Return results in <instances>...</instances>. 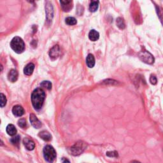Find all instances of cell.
Returning a JSON list of instances; mask_svg holds the SVG:
<instances>
[{
    "instance_id": "31",
    "label": "cell",
    "mask_w": 163,
    "mask_h": 163,
    "mask_svg": "<svg viewBox=\"0 0 163 163\" xmlns=\"http://www.w3.org/2000/svg\"><path fill=\"white\" fill-rule=\"evenodd\" d=\"M0 124H1V120H0Z\"/></svg>"
},
{
    "instance_id": "27",
    "label": "cell",
    "mask_w": 163,
    "mask_h": 163,
    "mask_svg": "<svg viewBox=\"0 0 163 163\" xmlns=\"http://www.w3.org/2000/svg\"><path fill=\"white\" fill-rule=\"evenodd\" d=\"M61 162L62 163H70V161L67 158L65 157H63L61 159Z\"/></svg>"
},
{
    "instance_id": "1",
    "label": "cell",
    "mask_w": 163,
    "mask_h": 163,
    "mask_svg": "<svg viewBox=\"0 0 163 163\" xmlns=\"http://www.w3.org/2000/svg\"><path fill=\"white\" fill-rule=\"evenodd\" d=\"M45 98V94L44 91L40 88L36 89L31 95V102L34 108L37 110L40 109L44 105Z\"/></svg>"
},
{
    "instance_id": "9",
    "label": "cell",
    "mask_w": 163,
    "mask_h": 163,
    "mask_svg": "<svg viewBox=\"0 0 163 163\" xmlns=\"http://www.w3.org/2000/svg\"><path fill=\"white\" fill-rule=\"evenodd\" d=\"M23 143L25 146V147L26 148L28 151H32L35 147V143L32 141V140L29 139L28 138H25L23 140Z\"/></svg>"
},
{
    "instance_id": "8",
    "label": "cell",
    "mask_w": 163,
    "mask_h": 163,
    "mask_svg": "<svg viewBox=\"0 0 163 163\" xmlns=\"http://www.w3.org/2000/svg\"><path fill=\"white\" fill-rule=\"evenodd\" d=\"M29 119H30V122L31 123L32 126L34 127L35 128L37 129H39L40 128H41V123L38 120V119L37 117L35 114L31 113L30 114V116H29Z\"/></svg>"
},
{
    "instance_id": "5",
    "label": "cell",
    "mask_w": 163,
    "mask_h": 163,
    "mask_svg": "<svg viewBox=\"0 0 163 163\" xmlns=\"http://www.w3.org/2000/svg\"><path fill=\"white\" fill-rule=\"evenodd\" d=\"M138 57L143 62L146 64H151L154 63V58L153 55L146 50L140 52L138 54Z\"/></svg>"
},
{
    "instance_id": "19",
    "label": "cell",
    "mask_w": 163,
    "mask_h": 163,
    "mask_svg": "<svg viewBox=\"0 0 163 163\" xmlns=\"http://www.w3.org/2000/svg\"><path fill=\"white\" fill-rule=\"evenodd\" d=\"M117 25L120 29H124L126 27V25L124 21V19L121 17H119L117 19Z\"/></svg>"
},
{
    "instance_id": "15",
    "label": "cell",
    "mask_w": 163,
    "mask_h": 163,
    "mask_svg": "<svg viewBox=\"0 0 163 163\" xmlns=\"http://www.w3.org/2000/svg\"><path fill=\"white\" fill-rule=\"evenodd\" d=\"M89 38L91 41H96L98 40L99 38V32L96 31L94 29H92L89 33Z\"/></svg>"
},
{
    "instance_id": "28",
    "label": "cell",
    "mask_w": 163,
    "mask_h": 163,
    "mask_svg": "<svg viewBox=\"0 0 163 163\" xmlns=\"http://www.w3.org/2000/svg\"><path fill=\"white\" fill-rule=\"evenodd\" d=\"M3 69V66L1 65V64H0V72H1V71H2Z\"/></svg>"
},
{
    "instance_id": "20",
    "label": "cell",
    "mask_w": 163,
    "mask_h": 163,
    "mask_svg": "<svg viewBox=\"0 0 163 163\" xmlns=\"http://www.w3.org/2000/svg\"><path fill=\"white\" fill-rule=\"evenodd\" d=\"M20 140H21L20 136H16L13 137V138L10 140V142H11V143L14 145L19 146V143H20Z\"/></svg>"
},
{
    "instance_id": "22",
    "label": "cell",
    "mask_w": 163,
    "mask_h": 163,
    "mask_svg": "<svg viewBox=\"0 0 163 163\" xmlns=\"http://www.w3.org/2000/svg\"><path fill=\"white\" fill-rule=\"evenodd\" d=\"M66 24L69 26L75 25L77 24V20L74 17H68L66 19Z\"/></svg>"
},
{
    "instance_id": "2",
    "label": "cell",
    "mask_w": 163,
    "mask_h": 163,
    "mask_svg": "<svg viewBox=\"0 0 163 163\" xmlns=\"http://www.w3.org/2000/svg\"><path fill=\"white\" fill-rule=\"evenodd\" d=\"M10 47L16 53L21 54L25 49L24 42L20 37H16L12 39L10 42Z\"/></svg>"
},
{
    "instance_id": "24",
    "label": "cell",
    "mask_w": 163,
    "mask_h": 163,
    "mask_svg": "<svg viewBox=\"0 0 163 163\" xmlns=\"http://www.w3.org/2000/svg\"><path fill=\"white\" fill-rule=\"evenodd\" d=\"M18 125L19 127H21L22 128H26L27 126L26 120V119H21L20 120H19Z\"/></svg>"
},
{
    "instance_id": "7",
    "label": "cell",
    "mask_w": 163,
    "mask_h": 163,
    "mask_svg": "<svg viewBox=\"0 0 163 163\" xmlns=\"http://www.w3.org/2000/svg\"><path fill=\"white\" fill-rule=\"evenodd\" d=\"M60 54V48L58 45H55L52 48H51L49 52L50 57L52 60H55L59 57V55Z\"/></svg>"
},
{
    "instance_id": "4",
    "label": "cell",
    "mask_w": 163,
    "mask_h": 163,
    "mask_svg": "<svg viewBox=\"0 0 163 163\" xmlns=\"http://www.w3.org/2000/svg\"><path fill=\"white\" fill-rule=\"evenodd\" d=\"M44 158L47 162L52 163L56 158V152L51 145H46L44 148Z\"/></svg>"
},
{
    "instance_id": "21",
    "label": "cell",
    "mask_w": 163,
    "mask_h": 163,
    "mask_svg": "<svg viewBox=\"0 0 163 163\" xmlns=\"http://www.w3.org/2000/svg\"><path fill=\"white\" fill-rule=\"evenodd\" d=\"M6 96L2 93H0V107H4L6 104Z\"/></svg>"
},
{
    "instance_id": "12",
    "label": "cell",
    "mask_w": 163,
    "mask_h": 163,
    "mask_svg": "<svg viewBox=\"0 0 163 163\" xmlns=\"http://www.w3.org/2000/svg\"><path fill=\"white\" fill-rule=\"evenodd\" d=\"M19 74L18 72L15 70H12L10 71V72L8 73V79L10 82H15L17 81L18 79Z\"/></svg>"
},
{
    "instance_id": "3",
    "label": "cell",
    "mask_w": 163,
    "mask_h": 163,
    "mask_svg": "<svg viewBox=\"0 0 163 163\" xmlns=\"http://www.w3.org/2000/svg\"><path fill=\"white\" fill-rule=\"evenodd\" d=\"M87 148V144L84 142L79 141L76 142L75 144L69 148L70 154L77 156L80 155Z\"/></svg>"
},
{
    "instance_id": "6",
    "label": "cell",
    "mask_w": 163,
    "mask_h": 163,
    "mask_svg": "<svg viewBox=\"0 0 163 163\" xmlns=\"http://www.w3.org/2000/svg\"><path fill=\"white\" fill-rule=\"evenodd\" d=\"M45 12H46V15H47V20L48 22H50L52 20L53 16H54V10L53 6L52 5L51 3L48 1L45 6Z\"/></svg>"
},
{
    "instance_id": "11",
    "label": "cell",
    "mask_w": 163,
    "mask_h": 163,
    "mask_svg": "<svg viewBox=\"0 0 163 163\" xmlns=\"http://www.w3.org/2000/svg\"><path fill=\"white\" fill-rule=\"evenodd\" d=\"M61 7L64 12H69L73 8L72 1H61Z\"/></svg>"
},
{
    "instance_id": "23",
    "label": "cell",
    "mask_w": 163,
    "mask_h": 163,
    "mask_svg": "<svg viewBox=\"0 0 163 163\" xmlns=\"http://www.w3.org/2000/svg\"><path fill=\"white\" fill-rule=\"evenodd\" d=\"M40 86L41 87H44L45 88H46L48 90L51 89L52 88V84L49 81H44L40 84Z\"/></svg>"
},
{
    "instance_id": "10",
    "label": "cell",
    "mask_w": 163,
    "mask_h": 163,
    "mask_svg": "<svg viewBox=\"0 0 163 163\" xmlns=\"http://www.w3.org/2000/svg\"><path fill=\"white\" fill-rule=\"evenodd\" d=\"M12 112L16 117H21L24 115V110L21 105H15L12 109Z\"/></svg>"
},
{
    "instance_id": "16",
    "label": "cell",
    "mask_w": 163,
    "mask_h": 163,
    "mask_svg": "<svg viewBox=\"0 0 163 163\" xmlns=\"http://www.w3.org/2000/svg\"><path fill=\"white\" fill-rule=\"evenodd\" d=\"M87 64L89 68H93L95 65V59L93 54H89L87 57Z\"/></svg>"
},
{
    "instance_id": "29",
    "label": "cell",
    "mask_w": 163,
    "mask_h": 163,
    "mask_svg": "<svg viewBox=\"0 0 163 163\" xmlns=\"http://www.w3.org/2000/svg\"><path fill=\"white\" fill-rule=\"evenodd\" d=\"M131 163H140L139 161H133L131 162Z\"/></svg>"
},
{
    "instance_id": "26",
    "label": "cell",
    "mask_w": 163,
    "mask_h": 163,
    "mask_svg": "<svg viewBox=\"0 0 163 163\" xmlns=\"http://www.w3.org/2000/svg\"><path fill=\"white\" fill-rule=\"evenodd\" d=\"M150 82H151V83L153 85H155L157 84V78H156L154 75H151V77H150Z\"/></svg>"
},
{
    "instance_id": "30",
    "label": "cell",
    "mask_w": 163,
    "mask_h": 163,
    "mask_svg": "<svg viewBox=\"0 0 163 163\" xmlns=\"http://www.w3.org/2000/svg\"><path fill=\"white\" fill-rule=\"evenodd\" d=\"M3 145H4V143H3V142L1 141V140H0V146Z\"/></svg>"
},
{
    "instance_id": "13",
    "label": "cell",
    "mask_w": 163,
    "mask_h": 163,
    "mask_svg": "<svg viewBox=\"0 0 163 163\" xmlns=\"http://www.w3.org/2000/svg\"><path fill=\"white\" fill-rule=\"evenodd\" d=\"M34 69H35V64L32 63H29L24 68V73L26 75H28V76L31 75H32V72H33Z\"/></svg>"
},
{
    "instance_id": "25",
    "label": "cell",
    "mask_w": 163,
    "mask_h": 163,
    "mask_svg": "<svg viewBox=\"0 0 163 163\" xmlns=\"http://www.w3.org/2000/svg\"><path fill=\"white\" fill-rule=\"evenodd\" d=\"M106 155L110 157H118V152L116 151L106 152Z\"/></svg>"
},
{
    "instance_id": "14",
    "label": "cell",
    "mask_w": 163,
    "mask_h": 163,
    "mask_svg": "<svg viewBox=\"0 0 163 163\" xmlns=\"http://www.w3.org/2000/svg\"><path fill=\"white\" fill-rule=\"evenodd\" d=\"M38 136L40 137V138L44 140V141L49 142L52 140V136L49 133L46 131H43L39 133Z\"/></svg>"
},
{
    "instance_id": "18",
    "label": "cell",
    "mask_w": 163,
    "mask_h": 163,
    "mask_svg": "<svg viewBox=\"0 0 163 163\" xmlns=\"http://www.w3.org/2000/svg\"><path fill=\"white\" fill-rule=\"evenodd\" d=\"M99 6V1H93L90 3L89 6V10L92 12H95L97 8H98Z\"/></svg>"
},
{
    "instance_id": "17",
    "label": "cell",
    "mask_w": 163,
    "mask_h": 163,
    "mask_svg": "<svg viewBox=\"0 0 163 163\" xmlns=\"http://www.w3.org/2000/svg\"><path fill=\"white\" fill-rule=\"evenodd\" d=\"M6 133H8V135L10 136H14L17 133V129L13 124H8L6 127Z\"/></svg>"
}]
</instances>
